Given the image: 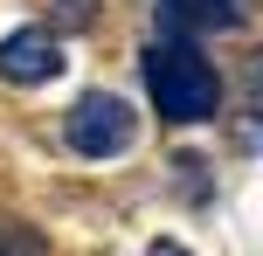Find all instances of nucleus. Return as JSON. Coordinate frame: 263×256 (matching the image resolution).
I'll return each instance as SVG.
<instances>
[{"mask_svg":"<svg viewBox=\"0 0 263 256\" xmlns=\"http://www.w3.org/2000/svg\"><path fill=\"white\" fill-rule=\"evenodd\" d=\"M132 132H139V118H132L125 97H111V90H83L77 104H69V118H63L69 152H83V160H111V152H125Z\"/></svg>","mask_w":263,"mask_h":256,"instance_id":"nucleus-2","label":"nucleus"},{"mask_svg":"<svg viewBox=\"0 0 263 256\" xmlns=\"http://www.w3.org/2000/svg\"><path fill=\"white\" fill-rule=\"evenodd\" d=\"M229 7H236V0H229Z\"/></svg>","mask_w":263,"mask_h":256,"instance_id":"nucleus-9","label":"nucleus"},{"mask_svg":"<svg viewBox=\"0 0 263 256\" xmlns=\"http://www.w3.org/2000/svg\"><path fill=\"white\" fill-rule=\"evenodd\" d=\"M0 256H49V235L28 229V222H7V215H0Z\"/></svg>","mask_w":263,"mask_h":256,"instance_id":"nucleus-5","label":"nucleus"},{"mask_svg":"<svg viewBox=\"0 0 263 256\" xmlns=\"http://www.w3.org/2000/svg\"><path fill=\"white\" fill-rule=\"evenodd\" d=\"M159 14H166L173 28H229L236 21L229 0H159Z\"/></svg>","mask_w":263,"mask_h":256,"instance_id":"nucleus-4","label":"nucleus"},{"mask_svg":"<svg viewBox=\"0 0 263 256\" xmlns=\"http://www.w3.org/2000/svg\"><path fill=\"white\" fill-rule=\"evenodd\" d=\"M139 69H145V97L166 125H201L222 111V76L194 42H153Z\"/></svg>","mask_w":263,"mask_h":256,"instance_id":"nucleus-1","label":"nucleus"},{"mask_svg":"<svg viewBox=\"0 0 263 256\" xmlns=\"http://www.w3.org/2000/svg\"><path fill=\"white\" fill-rule=\"evenodd\" d=\"M242 97H250V111L263 118V49L250 55V63H242Z\"/></svg>","mask_w":263,"mask_h":256,"instance_id":"nucleus-7","label":"nucleus"},{"mask_svg":"<svg viewBox=\"0 0 263 256\" xmlns=\"http://www.w3.org/2000/svg\"><path fill=\"white\" fill-rule=\"evenodd\" d=\"M97 0H49V28H90Z\"/></svg>","mask_w":263,"mask_h":256,"instance_id":"nucleus-6","label":"nucleus"},{"mask_svg":"<svg viewBox=\"0 0 263 256\" xmlns=\"http://www.w3.org/2000/svg\"><path fill=\"white\" fill-rule=\"evenodd\" d=\"M63 42L49 35V28H14V35H0V83H55L63 76Z\"/></svg>","mask_w":263,"mask_h":256,"instance_id":"nucleus-3","label":"nucleus"},{"mask_svg":"<svg viewBox=\"0 0 263 256\" xmlns=\"http://www.w3.org/2000/svg\"><path fill=\"white\" fill-rule=\"evenodd\" d=\"M145 256H194V249H180V243H166V235H159V243H145Z\"/></svg>","mask_w":263,"mask_h":256,"instance_id":"nucleus-8","label":"nucleus"}]
</instances>
